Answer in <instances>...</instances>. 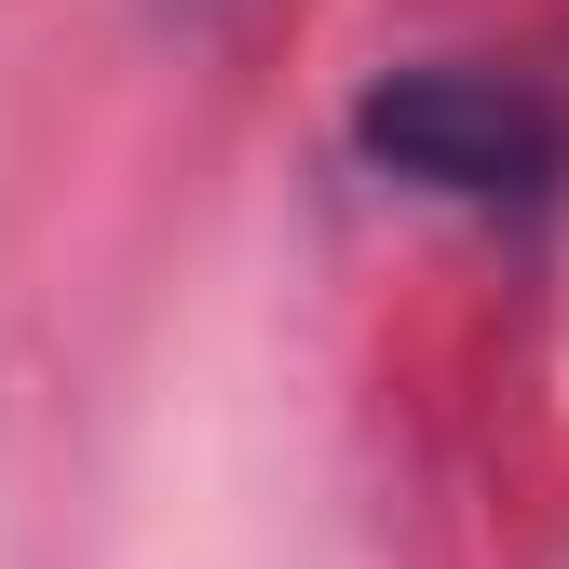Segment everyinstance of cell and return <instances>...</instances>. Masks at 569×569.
Wrapping results in <instances>:
<instances>
[{
  "mask_svg": "<svg viewBox=\"0 0 569 569\" xmlns=\"http://www.w3.org/2000/svg\"><path fill=\"white\" fill-rule=\"evenodd\" d=\"M352 150L380 177H407V190H435V203H542L569 177V122L516 68L420 54V68H380L352 96Z\"/></svg>",
  "mask_w": 569,
  "mask_h": 569,
  "instance_id": "cell-1",
  "label": "cell"
}]
</instances>
